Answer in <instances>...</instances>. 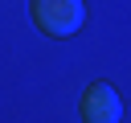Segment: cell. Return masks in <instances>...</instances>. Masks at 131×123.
I'll return each mask as SVG.
<instances>
[{
    "mask_svg": "<svg viewBox=\"0 0 131 123\" xmlns=\"http://www.w3.org/2000/svg\"><path fill=\"white\" fill-rule=\"evenodd\" d=\"M29 16L45 37H74L86 25L82 0H29Z\"/></svg>",
    "mask_w": 131,
    "mask_h": 123,
    "instance_id": "cell-1",
    "label": "cell"
},
{
    "mask_svg": "<svg viewBox=\"0 0 131 123\" xmlns=\"http://www.w3.org/2000/svg\"><path fill=\"white\" fill-rule=\"evenodd\" d=\"M82 119L86 123H119L123 119V98L111 82H90L82 94Z\"/></svg>",
    "mask_w": 131,
    "mask_h": 123,
    "instance_id": "cell-2",
    "label": "cell"
}]
</instances>
